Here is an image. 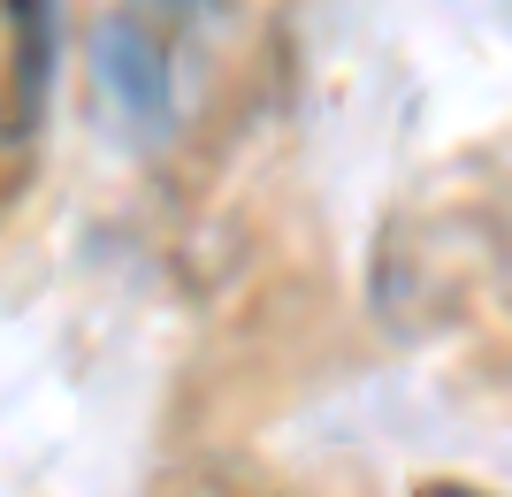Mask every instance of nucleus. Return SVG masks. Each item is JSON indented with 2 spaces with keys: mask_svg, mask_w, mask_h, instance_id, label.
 <instances>
[{
  "mask_svg": "<svg viewBox=\"0 0 512 497\" xmlns=\"http://www.w3.org/2000/svg\"><path fill=\"white\" fill-rule=\"evenodd\" d=\"M92 69H100L107 100L146 130H169V100H176V69H169V46L153 39L138 16H100L92 23Z\"/></svg>",
  "mask_w": 512,
  "mask_h": 497,
  "instance_id": "obj_1",
  "label": "nucleus"
},
{
  "mask_svg": "<svg viewBox=\"0 0 512 497\" xmlns=\"http://www.w3.org/2000/svg\"><path fill=\"white\" fill-rule=\"evenodd\" d=\"M16 23V108H8V138H31L46 108V77H54V0H8Z\"/></svg>",
  "mask_w": 512,
  "mask_h": 497,
  "instance_id": "obj_2",
  "label": "nucleus"
},
{
  "mask_svg": "<svg viewBox=\"0 0 512 497\" xmlns=\"http://www.w3.org/2000/svg\"><path fill=\"white\" fill-rule=\"evenodd\" d=\"M421 497H474V490H451V482H428Z\"/></svg>",
  "mask_w": 512,
  "mask_h": 497,
  "instance_id": "obj_3",
  "label": "nucleus"
},
{
  "mask_svg": "<svg viewBox=\"0 0 512 497\" xmlns=\"http://www.w3.org/2000/svg\"><path fill=\"white\" fill-rule=\"evenodd\" d=\"M169 8H207V0H169Z\"/></svg>",
  "mask_w": 512,
  "mask_h": 497,
  "instance_id": "obj_4",
  "label": "nucleus"
}]
</instances>
